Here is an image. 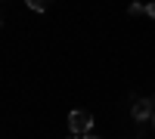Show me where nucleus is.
Segmentation results:
<instances>
[{"mask_svg": "<svg viewBox=\"0 0 155 139\" xmlns=\"http://www.w3.org/2000/svg\"><path fill=\"white\" fill-rule=\"evenodd\" d=\"M90 127H93V115H90V111H71L68 115V130L74 136H87Z\"/></svg>", "mask_w": 155, "mask_h": 139, "instance_id": "nucleus-1", "label": "nucleus"}, {"mask_svg": "<svg viewBox=\"0 0 155 139\" xmlns=\"http://www.w3.org/2000/svg\"><path fill=\"white\" fill-rule=\"evenodd\" d=\"M155 115V105H152V99H137L134 102V121H146Z\"/></svg>", "mask_w": 155, "mask_h": 139, "instance_id": "nucleus-2", "label": "nucleus"}, {"mask_svg": "<svg viewBox=\"0 0 155 139\" xmlns=\"http://www.w3.org/2000/svg\"><path fill=\"white\" fill-rule=\"evenodd\" d=\"M28 6H31L34 12H44V9H47V0H28Z\"/></svg>", "mask_w": 155, "mask_h": 139, "instance_id": "nucleus-3", "label": "nucleus"}, {"mask_svg": "<svg viewBox=\"0 0 155 139\" xmlns=\"http://www.w3.org/2000/svg\"><path fill=\"white\" fill-rule=\"evenodd\" d=\"M140 12H146V6H140V3H134V6H130V16H140Z\"/></svg>", "mask_w": 155, "mask_h": 139, "instance_id": "nucleus-4", "label": "nucleus"}, {"mask_svg": "<svg viewBox=\"0 0 155 139\" xmlns=\"http://www.w3.org/2000/svg\"><path fill=\"white\" fill-rule=\"evenodd\" d=\"M146 16H152V19H155V3H149V6H146Z\"/></svg>", "mask_w": 155, "mask_h": 139, "instance_id": "nucleus-5", "label": "nucleus"}, {"mask_svg": "<svg viewBox=\"0 0 155 139\" xmlns=\"http://www.w3.org/2000/svg\"><path fill=\"white\" fill-rule=\"evenodd\" d=\"M65 139H81V136H74V133H68V136H65Z\"/></svg>", "mask_w": 155, "mask_h": 139, "instance_id": "nucleus-6", "label": "nucleus"}, {"mask_svg": "<svg viewBox=\"0 0 155 139\" xmlns=\"http://www.w3.org/2000/svg\"><path fill=\"white\" fill-rule=\"evenodd\" d=\"M81 139H96V136H81Z\"/></svg>", "mask_w": 155, "mask_h": 139, "instance_id": "nucleus-7", "label": "nucleus"}, {"mask_svg": "<svg viewBox=\"0 0 155 139\" xmlns=\"http://www.w3.org/2000/svg\"><path fill=\"white\" fill-rule=\"evenodd\" d=\"M152 118H155V115H152Z\"/></svg>", "mask_w": 155, "mask_h": 139, "instance_id": "nucleus-8", "label": "nucleus"}]
</instances>
